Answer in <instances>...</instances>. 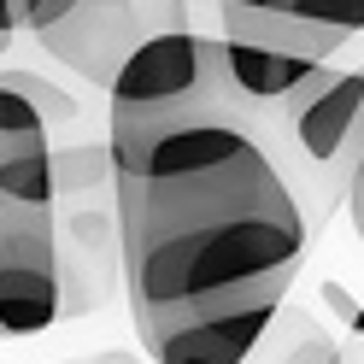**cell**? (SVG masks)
<instances>
[{
  "label": "cell",
  "instance_id": "cell-13",
  "mask_svg": "<svg viewBox=\"0 0 364 364\" xmlns=\"http://www.w3.org/2000/svg\"><path fill=\"white\" fill-rule=\"evenodd\" d=\"M18 30H24V0H0V59L12 53Z\"/></svg>",
  "mask_w": 364,
  "mask_h": 364
},
{
  "label": "cell",
  "instance_id": "cell-11",
  "mask_svg": "<svg viewBox=\"0 0 364 364\" xmlns=\"http://www.w3.org/2000/svg\"><path fill=\"white\" fill-rule=\"evenodd\" d=\"M0 77H6V82L18 88V95H24V100L41 112V118H48V129H53V135H65V129H77V124H82V112H88V106L71 95V88H59L53 77H41V71H24V65H6Z\"/></svg>",
  "mask_w": 364,
  "mask_h": 364
},
{
  "label": "cell",
  "instance_id": "cell-5",
  "mask_svg": "<svg viewBox=\"0 0 364 364\" xmlns=\"http://www.w3.org/2000/svg\"><path fill=\"white\" fill-rule=\"evenodd\" d=\"M65 323L59 218L0 194V335H41Z\"/></svg>",
  "mask_w": 364,
  "mask_h": 364
},
{
  "label": "cell",
  "instance_id": "cell-12",
  "mask_svg": "<svg viewBox=\"0 0 364 364\" xmlns=\"http://www.w3.org/2000/svg\"><path fill=\"white\" fill-rule=\"evenodd\" d=\"M77 0H24V30L30 36H41V30H53L65 12H71Z\"/></svg>",
  "mask_w": 364,
  "mask_h": 364
},
{
  "label": "cell",
  "instance_id": "cell-7",
  "mask_svg": "<svg viewBox=\"0 0 364 364\" xmlns=\"http://www.w3.org/2000/svg\"><path fill=\"white\" fill-rule=\"evenodd\" d=\"M218 36L235 41V48H259V53L300 59V65H335V53L353 41L329 24H311V18H294L277 6H218Z\"/></svg>",
  "mask_w": 364,
  "mask_h": 364
},
{
  "label": "cell",
  "instance_id": "cell-3",
  "mask_svg": "<svg viewBox=\"0 0 364 364\" xmlns=\"http://www.w3.org/2000/svg\"><path fill=\"white\" fill-rule=\"evenodd\" d=\"M106 118H171V112H212V118H241L264 129V112H253L223 65V36L212 30H171L141 41L118 82L106 88Z\"/></svg>",
  "mask_w": 364,
  "mask_h": 364
},
{
  "label": "cell",
  "instance_id": "cell-10",
  "mask_svg": "<svg viewBox=\"0 0 364 364\" xmlns=\"http://www.w3.org/2000/svg\"><path fill=\"white\" fill-rule=\"evenodd\" d=\"M53 147H59V135L48 129V118L0 77V165L24 159V153H53Z\"/></svg>",
  "mask_w": 364,
  "mask_h": 364
},
{
  "label": "cell",
  "instance_id": "cell-8",
  "mask_svg": "<svg viewBox=\"0 0 364 364\" xmlns=\"http://www.w3.org/2000/svg\"><path fill=\"white\" fill-rule=\"evenodd\" d=\"M223 65H230V82L235 95L253 106V112H270L282 106L294 88H300L317 65H300V59H277V53H259V48H235V41H223Z\"/></svg>",
  "mask_w": 364,
  "mask_h": 364
},
{
  "label": "cell",
  "instance_id": "cell-16",
  "mask_svg": "<svg viewBox=\"0 0 364 364\" xmlns=\"http://www.w3.org/2000/svg\"><path fill=\"white\" fill-rule=\"evenodd\" d=\"M218 6H277V12H294V0H218Z\"/></svg>",
  "mask_w": 364,
  "mask_h": 364
},
{
  "label": "cell",
  "instance_id": "cell-2",
  "mask_svg": "<svg viewBox=\"0 0 364 364\" xmlns=\"http://www.w3.org/2000/svg\"><path fill=\"white\" fill-rule=\"evenodd\" d=\"M259 147L288 176L311 235L329 230V218L347 212L353 176L364 165V71L317 65L282 106L264 112Z\"/></svg>",
  "mask_w": 364,
  "mask_h": 364
},
{
  "label": "cell",
  "instance_id": "cell-9",
  "mask_svg": "<svg viewBox=\"0 0 364 364\" xmlns=\"http://www.w3.org/2000/svg\"><path fill=\"white\" fill-rule=\"evenodd\" d=\"M259 353H264V364H335L341 358L335 353V335L317 323L311 311H300V306H282L277 311V323L264 329Z\"/></svg>",
  "mask_w": 364,
  "mask_h": 364
},
{
  "label": "cell",
  "instance_id": "cell-14",
  "mask_svg": "<svg viewBox=\"0 0 364 364\" xmlns=\"http://www.w3.org/2000/svg\"><path fill=\"white\" fill-rule=\"evenodd\" d=\"M347 218H353V230H358V247H364V165L353 176V194H347Z\"/></svg>",
  "mask_w": 364,
  "mask_h": 364
},
{
  "label": "cell",
  "instance_id": "cell-6",
  "mask_svg": "<svg viewBox=\"0 0 364 364\" xmlns=\"http://www.w3.org/2000/svg\"><path fill=\"white\" fill-rule=\"evenodd\" d=\"M282 306L288 294L212 300V306H188V311L153 317V323H135V341L153 364H247Z\"/></svg>",
  "mask_w": 364,
  "mask_h": 364
},
{
  "label": "cell",
  "instance_id": "cell-1",
  "mask_svg": "<svg viewBox=\"0 0 364 364\" xmlns=\"http://www.w3.org/2000/svg\"><path fill=\"white\" fill-rule=\"evenodd\" d=\"M112 194L129 323L241 294H288L311 247L300 200L259 141L206 171L118 176Z\"/></svg>",
  "mask_w": 364,
  "mask_h": 364
},
{
  "label": "cell",
  "instance_id": "cell-4",
  "mask_svg": "<svg viewBox=\"0 0 364 364\" xmlns=\"http://www.w3.org/2000/svg\"><path fill=\"white\" fill-rule=\"evenodd\" d=\"M188 30L182 0H77L53 30L36 36V48L53 65H65L71 77H82L95 95H106L118 82L124 59L153 36Z\"/></svg>",
  "mask_w": 364,
  "mask_h": 364
},
{
  "label": "cell",
  "instance_id": "cell-15",
  "mask_svg": "<svg viewBox=\"0 0 364 364\" xmlns=\"http://www.w3.org/2000/svg\"><path fill=\"white\" fill-rule=\"evenodd\" d=\"M65 364H141V353H124V347H106V353H82V358H65Z\"/></svg>",
  "mask_w": 364,
  "mask_h": 364
}]
</instances>
